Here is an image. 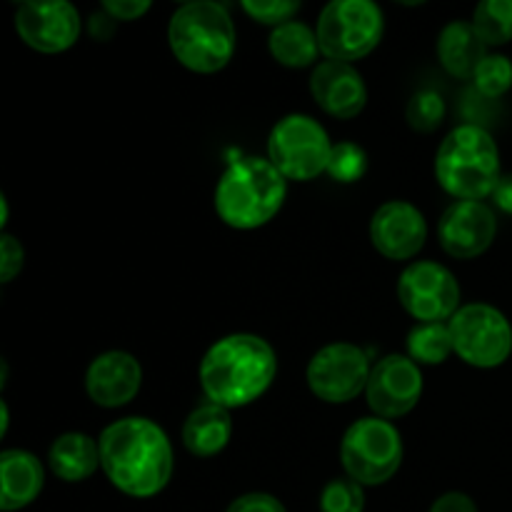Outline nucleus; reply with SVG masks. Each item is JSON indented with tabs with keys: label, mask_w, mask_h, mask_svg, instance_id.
<instances>
[{
	"label": "nucleus",
	"mask_w": 512,
	"mask_h": 512,
	"mask_svg": "<svg viewBox=\"0 0 512 512\" xmlns=\"http://www.w3.org/2000/svg\"><path fill=\"white\" fill-rule=\"evenodd\" d=\"M268 50L285 68H310L320 53L318 33L300 20H290L280 28H273L268 38Z\"/></svg>",
	"instance_id": "4be33fe9"
},
{
	"label": "nucleus",
	"mask_w": 512,
	"mask_h": 512,
	"mask_svg": "<svg viewBox=\"0 0 512 512\" xmlns=\"http://www.w3.org/2000/svg\"><path fill=\"white\" fill-rule=\"evenodd\" d=\"M0 510L15 512L28 508L43 493L45 473L40 460L28 450L0 453Z\"/></svg>",
	"instance_id": "a211bd4d"
},
{
	"label": "nucleus",
	"mask_w": 512,
	"mask_h": 512,
	"mask_svg": "<svg viewBox=\"0 0 512 512\" xmlns=\"http://www.w3.org/2000/svg\"><path fill=\"white\" fill-rule=\"evenodd\" d=\"M288 180L265 158H238L215 185V213L235 230H255L280 213Z\"/></svg>",
	"instance_id": "7ed1b4c3"
},
{
	"label": "nucleus",
	"mask_w": 512,
	"mask_h": 512,
	"mask_svg": "<svg viewBox=\"0 0 512 512\" xmlns=\"http://www.w3.org/2000/svg\"><path fill=\"white\" fill-rule=\"evenodd\" d=\"M340 463L363 488L388 483L403 465V435L378 415L355 420L340 440Z\"/></svg>",
	"instance_id": "0eeeda50"
},
{
	"label": "nucleus",
	"mask_w": 512,
	"mask_h": 512,
	"mask_svg": "<svg viewBox=\"0 0 512 512\" xmlns=\"http://www.w3.org/2000/svg\"><path fill=\"white\" fill-rule=\"evenodd\" d=\"M8 215H10L8 198H5V195H0V228L3 230H5V225H8Z\"/></svg>",
	"instance_id": "c9c22d12"
},
{
	"label": "nucleus",
	"mask_w": 512,
	"mask_h": 512,
	"mask_svg": "<svg viewBox=\"0 0 512 512\" xmlns=\"http://www.w3.org/2000/svg\"><path fill=\"white\" fill-rule=\"evenodd\" d=\"M448 323H418L408 335V358L418 365H440L453 355Z\"/></svg>",
	"instance_id": "5701e85b"
},
{
	"label": "nucleus",
	"mask_w": 512,
	"mask_h": 512,
	"mask_svg": "<svg viewBox=\"0 0 512 512\" xmlns=\"http://www.w3.org/2000/svg\"><path fill=\"white\" fill-rule=\"evenodd\" d=\"M198 375L208 403L225 410L245 408L268 393L278 375V358L260 335L233 333L210 345Z\"/></svg>",
	"instance_id": "f03ea898"
},
{
	"label": "nucleus",
	"mask_w": 512,
	"mask_h": 512,
	"mask_svg": "<svg viewBox=\"0 0 512 512\" xmlns=\"http://www.w3.org/2000/svg\"><path fill=\"white\" fill-rule=\"evenodd\" d=\"M100 468L130 498H153L173 478V445L158 423L123 418L100 433Z\"/></svg>",
	"instance_id": "f257e3e1"
},
{
	"label": "nucleus",
	"mask_w": 512,
	"mask_h": 512,
	"mask_svg": "<svg viewBox=\"0 0 512 512\" xmlns=\"http://www.w3.org/2000/svg\"><path fill=\"white\" fill-rule=\"evenodd\" d=\"M473 85L483 98H503V95L512 88V60L508 55L490 53L488 58L478 65V70H475Z\"/></svg>",
	"instance_id": "393cba45"
},
{
	"label": "nucleus",
	"mask_w": 512,
	"mask_h": 512,
	"mask_svg": "<svg viewBox=\"0 0 512 512\" xmlns=\"http://www.w3.org/2000/svg\"><path fill=\"white\" fill-rule=\"evenodd\" d=\"M398 300L420 323H450L460 305V285L445 265L420 260L398 278Z\"/></svg>",
	"instance_id": "9b49d317"
},
{
	"label": "nucleus",
	"mask_w": 512,
	"mask_h": 512,
	"mask_svg": "<svg viewBox=\"0 0 512 512\" xmlns=\"http://www.w3.org/2000/svg\"><path fill=\"white\" fill-rule=\"evenodd\" d=\"M233 438L230 410L215 403H203L188 415L183 425V445L195 458H213L223 453Z\"/></svg>",
	"instance_id": "aec40b11"
},
{
	"label": "nucleus",
	"mask_w": 512,
	"mask_h": 512,
	"mask_svg": "<svg viewBox=\"0 0 512 512\" xmlns=\"http://www.w3.org/2000/svg\"><path fill=\"white\" fill-rule=\"evenodd\" d=\"M240 8H243L255 23L273 25V28L290 23V20L300 13L298 0H243Z\"/></svg>",
	"instance_id": "c85d7f7f"
},
{
	"label": "nucleus",
	"mask_w": 512,
	"mask_h": 512,
	"mask_svg": "<svg viewBox=\"0 0 512 512\" xmlns=\"http://www.w3.org/2000/svg\"><path fill=\"white\" fill-rule=\"evenodd\" d=\"M48 465L55 478L83 483L100 468V443L85 433H63L48 450Z\"/></svg>",
	"instance_id": "412c9836"
},
{
	"label": "nucleus",
	"mask_w": 512,
	"mask_h": 512,
	"mask_svg": "<svg viewBox=\"0 0 512 512\" xmlns=\"http://www.w3.org/2000/svg\"><path fill=\"white\" fill-rule=\"evenodd\" d=\"M448 325L455 355L473 368H500L512 355V325L493 305H463Z\"/></svg>",
	"instance_id": "1a4fd4ad"
},
{
	"label": "nucleus",
	"mask_w": 512,
	"mask_h": 512,
	"mask_svg": "<svg viewBox=\"0 0 512 512\" xmlns=\"http://www.w3.org/2000/svg\"><path fill=\"white\" fill-rule=\"evenodd\" d=\"M153 8L150 0H105L100 5L103 13H108L113 20H138Z\"/></svg>",
	"instance_id": "2f4dec72"
},
{
	"label": "nucleus",
	"mask_w": 512,
	"mask_h": 512,
	"mask_svg": "<svg viewBox=\"0 0 512 512\" xmlns=\"http://www.w3.org/2000/svg\"><path fill=\"white\" fill-rule=\"evenodd\" d=\"M320 512H365V490L353 478H335L320 490Z\"/></svg>",
	"instance_id": "a878e982"
},
{
	"label": "nucleus",
	"mask_w": 512,
	"mask_h": 512,
	"mask_svg": "<svg viewBox=\"0 0 512 512\" xmlns=\"http://www.w3.org/2000/svg\"><path fill=\"white\" fill-rule=\"evenodd\" d=\"M310 93L325 113L340 120L355 118L368 105V88H365L363 75L350 63L323 60L315 65L310 75Z\"/></svg>",
	"instance_id": "f3484780"
},
{
	"label": "nucleus",
	"mask_w": 512,
	"mask_h": 512,
	"mask_svg": "<svg viewBox=\"0 0 512 512\" xmlns=\"http://www.w3.org/2000/svg\"><path fill=\"white\" fill-rule=\"evenodd\" d=\"M8 423H10V410L5 400H0V435H8Z\"/></svg>",
	"instance_id": "f704fd0d"
},
{
	"label": "nucleus",
	"mask_w": 512,
	"mask_h": 512,
	"mask_svg": "<svg viewBox=\"0 0 512 512\" xmlns=\"http://www.w3.org/2000/svg\"><path fill=\"white\" fill-rule=\"evenodd\" d=\"M408 125L415 133H433L445 120V100L435 90H420L410 98L408 110H405Z\"/></svg>",
	"instance_id": "bb28decb"
},
{
	"label": "nucleus",
	"mask_w": 512,
	"mask_h": 512,
	"mask_svg": "<svg viewBox=\"0 0 512 512\" xmlns=\"http://www.w3.org/2000/svg\"><path fill=\"white\" fill-rule=\"evenodd\" d=\"M490 198H493L495 208H500L503 213L512 215V175H503V178H500V183L495 185Z\"/></svg>",
	"instance_id": "72a5a7b5"
},
{
	"label": "nucleus",
	"mask_w": 512,
	"mask_h": 512,
	"mask_svg": "<svg viewBox=\"0 0 512 512\" xmlns=\"http://www.w3.org/2000/svg\"><path fill=\"white\" fill-rule=\"evenodd\" d=\"M430 512H478V505H475V500L470 495L453 490V493L440 495Z\"/></svg>",
	"instance_id": "473e14b6"
},
{
	"label": "nucleus",
	"mask_w": 512,
	"mask_h": 512,
	"mask_svg": "<svg viewBox=\"0 0 512 512\" xmlns=\"http://www.w3.org/2000/svg\"><path fill=\"white\" fill-rule=\"evenodd\" d=\"M495 235H498V218L483 200H455L440 215L438 240L450 258H478L493 245Z\"/></svg>",
	"instance_id": "4468645a"
},
{
	"label": "nucleus",
	"mask_w": 512,
	"mask_h": 512,
	"mask_svg": "<svg viewBox=\"0 0 512 512\" xmlns=\"http://www.w3.org/2000/svg\"><path fill=\"white\" fill-rule=\"evenodd\" d=\"M500 150L480 125H458L435 155V180L455 200H485L500 183Z\"/></svg>",
	"instance_id": "20e7f679"
},
{
	"label": "nucleus",
	"mask_w": 512,
	"mask_h": 512,
	"mask_svg": "<svg viewBox=\"0 0 512 512\" xmlns=\"http://www.w3.org/2000/svg\"><path fill=\"white\" fill-rule=\"evenodd\" d=\"M438 60L458 80H473L478 65L488 58V45L475 33L473 23L468 20H450L438 35Z\"/></svg>",
	"instance_id": "6ab92c4d"
},
{
	"label": "nucleus",
	"mask_w": 512,
	"mask_h": 512,
	"mask_svg": "<svg viewBox=\"0 0 512 512\" xmlns=\"http://www.w3.org/2000/svg\"><path fill=\"white\" fill-rule=\"evenodd\" d=\"M330 155L333 143L328 130L310 115H285L268 135V160L285 175V180L308 183L328 173Z\"/></svg>",
	"instance_id": "6e6552de"
},
{
	"label": "nucleus",
	"mask_w": 512,
	"mask_h": 512,
	"mask_svg": "<svg viewBox=\"0 0 512 512\" xmlns=\"http://www.w3.org/2000/svg\"><path fill=\"white\" fill-rule=\"evenodd\" d=\"M370 363L363 348L353 343H330L310 358L305 380L310 393L330 405H343L365 393Z\"/></svg>",
	"instance_id": "9d476101"
},
{
	"label": "nucleus",
	"mask_w": 512,
	"mask_h": 512,
	"mask_svg": "<svg viewBox=\"0 0 512 512\" xmlns=\"http://www.w3.org/2000/svg\"><path fill=\"white\" fill-rule=\"evenodd\" d=\"M143 385V368L125 350H108L98 355L85 370V393L100 408H123Z\"/></svg>",
	"instance_id": "dca6fc26"
},
{
	"label": "nucleus",
	"mask_w": 512,
	"mask_h": 512,
	"mask_svg": "<svg viewBox=\"0 0 512 512\" xmlns=\"http://www.w3.org/2000/svg\"><path fill=\"white\" fill-rule=\"evenodd\" d=\"M368 173V153L355 143L333 145L328 175L338 183H358Z\"/></svg>",
	"instance_id": "cd10ccee"
},
{
	"label": "nucleus",
	"mask_w": 512,
	"mask_h": 512,
	"mask_svg": "<svg viewBox=\"0 0 512 512\" xmlns=\"http://www.w3.org/2000/svg\"><path fill=\"white\" fill-rule=\"evenodd\" d=\"M225 512H288L275 495L270 493H245L235 498Z\"/></svg>",
	"instance_id": "7c9ffc66"
},
{
	"label": "nucleus",
	"mask_w": 512,
	"mask_h": 512,
	"mask_svg": "<svg viewBox=\"0 0 512 512\" xmlns=\"http://www.w3.org/2000/svg\"><path fill=\"white\" fill-rule=\"evenodd\" d=\"M420 395H423V373L408 355H385L370 370L365 398L378 418H403L420 403Z\"/></svg>",
	"instance_id": "ddd939ff"
},
{
	"label": "nucleus",
	"mask_w": 512,
	"mask_h": 512,
	"mask_svg": "<svg viewBox=\"0 0 512 512\" xmlns=\"http://www.w3.org/2000/svg\"><path fill=\"white\" fill-rule=\"evenodd\" d=\"M315 33L325 58L353 65L380 45L385 15L373 0H333L320 10Z\"/></svg>",
	"instance_id": "423d86ee"
},
{
	"label": "nucleus",
	"mask_w": 512,
	"mask_h": 512,
	"mask_svg": "<svg viewBox=\"0 0 512 512\" xmlns=\"http://www.w3.org/2000/svg\"><path fill=\"white\" fill-rule=\"evenodd\" d=\"M235 40L228 8L213 0L180 5L168 23V43L175 60L200 75L223 70L233 60Z\"/></svg>",
	"instance_id": "39448f33"
},
{
	"label": "nucleus",
	"mask_w": 512,
	"mask_h": 512,
	"mask_svg": "<svg viewBox=\"0 0 512 512\" xmlns=\"http://www.w3.org/2000/svg\"><path fill=\"white\" fill-rule=\"evenodd\" d=\"M428 240L425 215L408 200H388L370 220V243L388 260H410Z\"/></svg>",
	"instance_id": "2eb2a0df"
},
{
	"label": "nucleus",
	"mask_w": 512,
	"mask_h": 512,
	"mask_svg": "<svg viewBox=\"0 0 512 512\" xmlns=\"http://www.w3.org/2000/svg\"><path fill=\"white\" fill-rule=\"evenodd\" d=\"M25 263V250L18 238L10 233L0 235V283L8 285L15 275L23 270Z\"/></svg>",
	"instance_id": "c756f323"
},
{
	"label": "nucleus",
	"mask_w": 512,
	"mask_h": 512,
	"mask_svg": "<svg viewBox=\"0 0 512 512\" xmlns=\"http://www.w3.org/2000/svg\"><path fill=\"white\" fill-rule=\"evenodd\" d=\"M15 33L38 53H65L80 38V13L68 0H28L15 8Z\"/></svg>",
	"instance_id": "f8f14e48"
},
{
	"label": "nucleus",
	"mask_w": 512,
	"mask_h": 512,
	"mask_svg": "<svg viewBox=\"0 0 512 512\" xmlns=\"http://www.w3.org/2000/svg\"><path fill=\"white\" fill-rule=\"evenodd\" d=\"M473 28L488 48L512 40V0H483L473 10Z\"/></svg>",
	"instance_id": "b1692460"
}]
</instances>
